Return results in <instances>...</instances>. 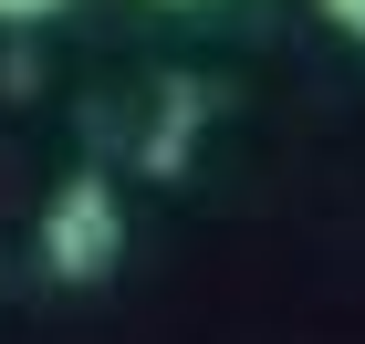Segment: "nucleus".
Segmentation results:
<instances>
[{
    "label": "nucleus",
    "instance_id": "nucleus-1",
    "mask_svg": "<svg viewBox=\"0 0 365 344\" xmlns=\"http://www.w3.org/2000/svg\"><path fill=\"white\" fill-rule=\"evenodd\" d=\"M115 261H125V209H115V177L73 167L42 209V271L53 282H105Z\"/></svg>",
    "mask_w": 365,
    "mask_h": 344
},
{
    "label": "nucleus",
    "instance_id": "nucleus-2",
    "mask_svg": "<svg viewBox=\"0 0 365 344\" xmlns=\"http://www.w3.org/2000/svg\"><path fill=\"white\" fill-rule=\"evenodd\" d=\"M53 11H73V0H0V31H31V21H53Z\"/></svg>",
    "mask_w": 365,
    "mask_h": 344
},
{
    "label": "nucleus",
    "instance_id": "nucleus-3",
    "mask_svg": "<svg viewBox=\"0 0 365 344\" xmlns=\"http://www.w3.org/2000/svg\"><path fill=\"white\" fill-rule=\"evenodd\" d=\"M324 21H334L344 42H365V0H324Z\"/></svg>",
    "mask_w": 365,
    "mask_h": 344
}]
</instances>
